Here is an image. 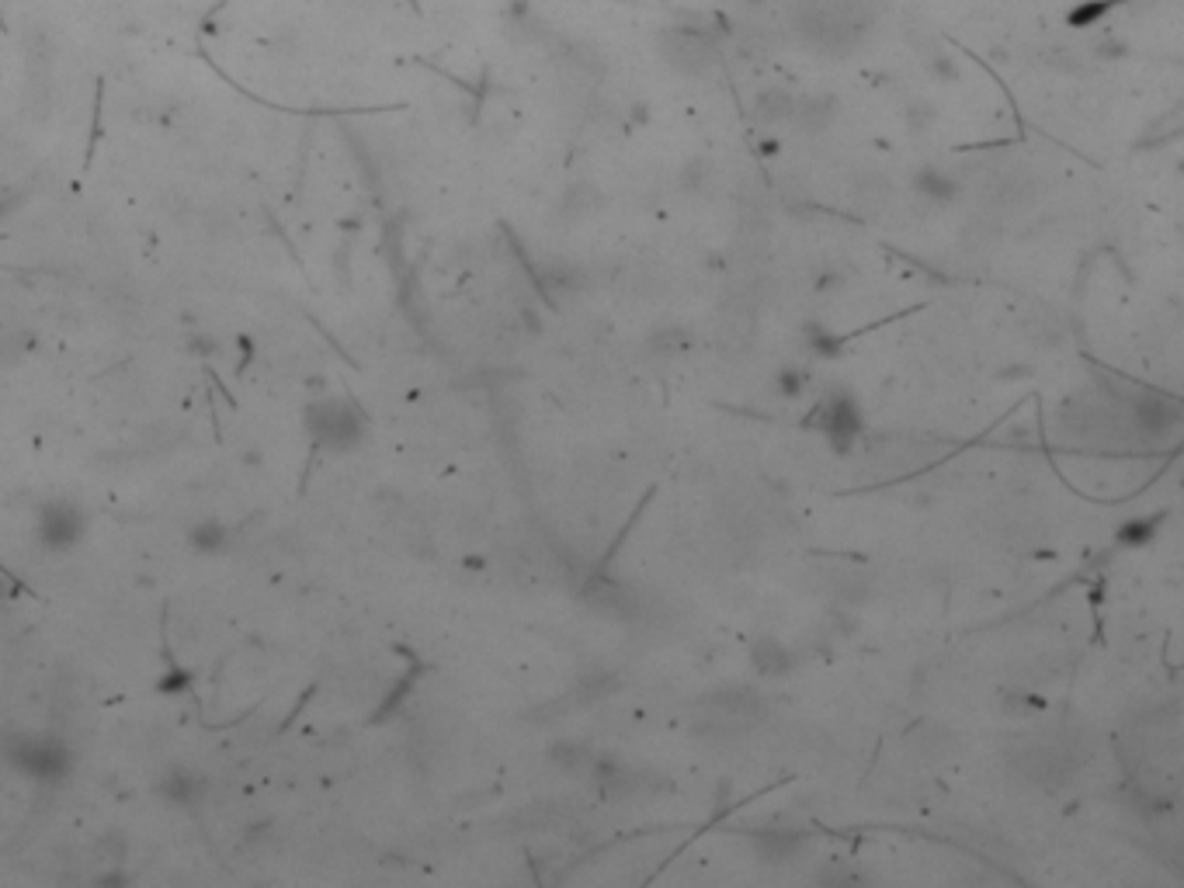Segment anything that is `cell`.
Wrapping results in <instances>:
<instances>
[{
    "label": "cell",
    "instance_id": "6da1fadb",
    "mask_svg": "<svg viewBox=\"0 0 1184 888\" xmlns=\"http://www.w3.org/2000/svg\"><path fill=\"white\" fill-rule=\"evenodd\" d=\"M792 25L817 53L844 56L858 50L875 25L872 0H799L792 8Z\"/></svg>",
    "mask_w": 1184,
    "mask_h": 888
},
{
    "label": "cell",
    "instance_id": "7a4b0ae2",
    "mask_svg": "<svg viewBox=\"0 0 1184 888\" xmlns=\"http://www.w3.org/2000/svg\"><path fill=\"white\" fill-rule=\"evenodd\" d=\"M1077 750L1059 736H1028L1007 753V771L1038 791H1059L1077 778Z\"/></svg>",
    "mask_w": 1184,
    "mask_h": 888
},
{
    "label": "cell",
    "instance_id": "3957f363",
    "mask_svg": "<svg viewBox=\"0 0 1184 888\" xmlns=\"http://www.w3.org/2000/svg\"><path fill=\"white\" fill-rule=\"evenodd\" d=\"M761 715H765L761 694L747 684H726V687H716L705 694V715L698 723L708 729V736H726Z\"/></svg>",
    "mask_w": 1184,
    "mask_h": 888
},
{
    "label": "cell",
    "instance_id": "277c9868",
    "mask_svg": "<svg viewBox=\"0 0 1184 888\" xmlns=\"http://www.w3.org/2000/svg\"><path fill=\"white\" fill-rule=\"evenodd\" d=\"M660 45V60L668 66H674L684 77H698L713 66V50H708V39L692 32V29H668L657 39Z\"/></svg>",
    "mask_w": 1184,
    "mask_h": 888
},
{
    "label": "cell",
    "instance_id": "5b68a950",
    "mask_svg": "<svg viewBox=\"0 0 1184 888\" xmlns=\"http://www.w3.org/2000/svg\"><path fill=\"white\" fill-rule=\"evenodd\" d=\"M580 601L590 611L611 614V618H626V621H632V618H639L647 611L639 590H632L622 580H608V576H590V580L580 587Z\"/></svg>",
    "mask_w": 1184,
    "mask_h": 888
},
{
    "label": "cell",
    "instance_id": "8992f818",
    "mask_svg": "<svg viewBox=\"0 0 1184 888\" xmlns=\"http://www.w3.org/2000/svg\"><path fill=\"white\" fill-rule=\"evenodd\" d=\"M1132 424L1143 438L1150 441H1164L1171 435H1177L1181 427V406L1167 396H1140L1132 403Z\"/></svg>",
    "mask_w": 1184,
    "mask_h": 888
},
{
    "label": "cell",
    "instance_id": "52a82bcc",
    "mask_svg": "<svg viewBox=\"0 0 1184 888\" xmlns=\"http://www.w3.org/2000/svg\"><path fill=\"white\" fill-rule=\"evenodd\" d=\"M750 847L761 864L781 868V864H792L796 857L807 854L810 839H807V833H796V830H765V833L750 836Z\"/></svg>",
    "mask_w": 1184,
    "mask_h": 888
},
{
    "label": "cell",
    "instance_id": "ba28073f",
    "mask_svg": "<svg viewBox=\"0 0 1184 888\" xmlns=\"http://www.w3.org/2000/svg\"><path fill=\"white\" fill-rule=\"evenodd\" d=\"M750 666L757 677L765 681H781L796 670V650L789 642H781L775 635H761L750 645Z\"/></svg>",
    "mask_w": 1184,
    "mask_h": 888
},
{
    "label": "cell",
    "instance_id": "9c48e42d",
    "mask_svg": "<svg viewBox=\"0 0 1184 888\" xmlns=\"http://www.w3.org/2000/svg\"><path fill=\"white\" fill-rule=\"evenodd\" d=\"M590 774H595V784L601 791V799H608V802H622V799L636 795L639 781H643L629 763L615 760V757H598L595 767H590Z\"/></svg>",
    "mask_w": 1184,
    "mask_h": 888
},
{
    "label": "cell",
    "instance_id": "30bf717a",
    "mask_svg": "<svg viewBox=\"0 0 1184 888\" xmlns=\"http://www.w3.org/2000/svg\"><path fill=\"white\" fill-rule=\"evenodd\" d=\"M907 739H910L914 753L920 760H928V763H938L945 757H952L956 747H959V732L952 726H945V723H920V726L910 729Z\"/></svg>",
    "mask_w": 1184,
    "mask_h": 888
},
{
    "label": "cell",
    "instance_id": "8fae6325",
    "mask_svg": "<svg viewBox=\"0 0 1184 888\" xmlns=\"http://www.w3.org/2000/svg\"><path fill=\"white\" fill-rule=\"evenodd\" d=\"M820 427L826 430V438H831L838 448L855 438L858 435V406H855V399L844 396V393H834L831 399L820 406Z\"/></svg>",
    "mask_w": 1184,
    "mask_h": 888
},
{
    "label": "cell",
    "instance_id": "7c38bea8",
    "mask_svg": "<svg viewBox=\"0 0 1184 888\" xmlns=\"http://www.w3.org/2000/svg\"><path fill=\"white\" fill-rule=\"evenodd\" d=\"M834 118H838V101L831 94H802L792 105V122L810 136L826 132L834 126Z\"/></svg>",
    "mask_w": 1184,
    "mask_h": 888
},
{
    "label": "cell",
    "instance_id": "4fadbf2b",
    "mask_svg": "<svg viewBox=\"0 0 1184 888\" xmlns=\"http://www.w3.org/2000/svg\"><path fill=\"white\" fill-rule=\"evenodd\" d=\"M595 760H598L595 750H590L587 742H580V739H559V742H553V747H550V763L556 767V771L574 774V778L590 774Z\"/></svg>",
    "mask_w": 1184,
    "mask_h": 888
},
{
    "label": "cell",
    "instance_id": "5bb4252c",
    "mask_svg": "<svg viewBox=\"0 0 1184 888\" xmlns=\"http://www.w3.org/2000/svg\"><path fill=\"white\" fill-rule=\"evenodd\" d=\"M792 105H796V94H792V90H781V87L761 90V94H757V101H754L757 122H765V126L789 122V118H792Z\"/></svg>",
    "mask_w": 1184,
    "mask_h": 888
},
{
    "label": "cell",
    "instance_id": "9a60e30c",
    "mask_svg": "<svg viewBox=\"0 0 1184 888\" xmlns=\"http://www.w3.org/2000/svg\"><path fill=\"white\" fill-rule=\"evenodd\" d=\"M914 188L920 199H931V202H952L959 195V181L952 174L938 171V167H925V171L914 178Z\"/></svg>",
    "mask_w": 1184,
    "mask_h": 888
},
{
    "label": "cell",
    "instance_id": "2e32d148",
    "mask_svg": "<svg viewBox=\"0 0 1184 888\" xmlns=\"http://www.w3.org/2000/svg\"><path fill=\"white\" fill-rule=\"evenodd\" d=\"M598 208H601V191L590 188V184H574V188L563 195L566 220H587V215H595Z\"/></svg>",
    "mask_w": 1184,
    "mask_h": 888
},
{
    "label": "cell",
    "instance_id": "e0dca14e",
    "mask_svg": "<svg viewBox=\"0 0 1184 888\" xmlns=\"http://www.w3.org/2000/svg\"><path fill=\"white\" fill-rule=\"evenodd\" d=\"M684 347H689V330L684 327H657L650 333V351L657 357H678Z\"/></svg>",
    "mask_w": 1184,
    "mask_h": 888
},
{
    "label": "cell",
    "instance_id": "ac0fdd59",
    "mask_svg": "<svg viewBox=\"0 0 1184 888\" xmlns=\"http://www.w3.org/2000/svg\"><path fill=\"white\" fill-rule=\"evenodd\" d=\"M1028 338H1032L1035 344L1053 347V344L1063 341V333H1059V327H1056L1053 317H1035V320H1028Z\"/></svg>",
    "mask_w": 1184,
    "mask_h": 888
},
{
    "label": "cell",
    "instance_id": "d6986e66",
    "mask_svg": "<svg viewBox=\"0 0 1184 888\" xmlns=\"http://www.w3.org/2000/svg\"><path fill=\"white\" fill-rule=\"evenodd\" d=\"M802 386H807V372H802V368H796V365L778 368V375H775V389H778L781 396H799V393H802Z\"/></svg>",
    "mask_w": 1184,
    "mask_h": 888
},
{
    "label": "cell",
    "instance_id": "ffe728a7",
    "mask_svg": "<svg viewBox=\"0 0 1184 888\" xmlns=\"http://www.w3.org/2000/svg\"><path fill=\"white\" fill-rule=\"evenodd\" d=\"M855 191H858L862 199H883L886 191H889V181L879 178V174H858V178H855Z\"/></svg>",
    "mask_w": 1184,
    "mask_h": 888
},
{
    "label": "cell",
    "instance_id": "44dd1931",
    "mask_svg": "<svg viewBox=\"0 0 1184 888\" xmlns=\"http://www.w3.org/2000/svg\"><path fill=\"white\" fill-rule=\"evenodd\" d=\"M747 4H765V0H747Z\"/></svg>",
    "mask_w": 1184,
    "mask_h": 888
}]
</instances>
